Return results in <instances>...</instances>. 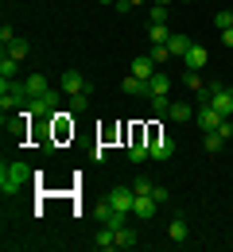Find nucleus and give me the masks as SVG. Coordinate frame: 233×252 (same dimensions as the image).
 Returning a JSON list of instances; mask_svg holds the SVG:
<instances>
[{"label":"nucleus","instance_id":"1","mask_svg":"<svg viewBox=\"0 0 233 252\" xmlns=\"http://www.w3.org/2000/svg\"><path fill=\"white\" fill-rule=\"evenodd\" d=\"M28 183H32V167H28V163H20V159H12V163H0V194H4V198L20 194Z\"/></svg>","mask_w":233,"mask_h":252},{"label":"nucleus","instance_id":"20","mask_svg":"<svg viewBox=\"0 0 233 252\" xmlns=\"http://www.w3.org/2000/svg\"><path fill=\"white\" fill-rule=\"evenodd\" d=\"M148 39H152V43H164V47H167V39H171L167 24H148Z\"/></svg>","mask_w":233,"mask_h":252},{"label":"nucleus","instance_id":"22","mask_svg":"<svg viewBox=\"0 0 233 252\" xmlns=\"http://www.w3.org/2000/svg\"><path fill=\"white\" fill-rule=\"evenodd\" d=\"M148 59L156 66H164V63H171V51H167L164 43H152V51H148Z\"/></svg>","mask_w":233,"mask_h":252},{"label":"nucleus","instance_id":"13","mask_svg":"<svg viewBox=\"0 0 233 252\" xmlns=\"http://www.w3.org/2000/svg\"><path fill=\"white\" fill-rule=\"evenodd\" d=\"M24 86H28V97H43V94H51V82H47L43 74H28V78H24Z\"/></svg>","mask_w":233,"mask_h":252},{"label":"nucleus","instance_id":"3","mask_svg":"<svg viewBox=\"0 0 233 252\" xmlns=\"http://www.w3.org/2000/svg\"><path fill=\"white\" fill-rule=\"evenodd\" d=\"M167 94H171V78H167L164 70H156V78L148 82V97H152V105H156V109H164V113H167V105H171Z\"/></svg>","mask_w":233,"mask_h":252},{"label":"nucleus","instance_id":"5","mask_svg":"<svg viewBox=\"0 0 233 252\" xmlns=\"http://www.w3.org/2000/svg\"><path fill=\"white\" fill-rule=\"evenodd\" d=\"M59 86H63V94H90V90H94V86H90V78H86L82 70H63Z\"/></svg>","mask_w":233,"mask_h":252},{"label":"nucleus","instance_id":"15","mask_svg":"<svg viewBox=\"0 0 233 252\" xmlns=\"http://www.w3.org/2000/svg\"><path fill=\"white\" fill-rule=\"evenodd\" d=\"M167 117L183 125V121H191V117H195V109H191L187 101H171V105H167Z\"/></svg>","mask_w":233,"mask_h":252},{"label":"nucleus","instance_id":"35","mask_svg":"<svg viewBox=\"0 0 233 252\" xmlns=\"http://www.w3.org/2000/svg\"><path fill=\"white\" fill-rule=\"evenodd\" d=\"M156 4H171V0H156Z\"/></svg>","mask_w":233,"mask_h":252},{"label":"nucleus","instance_id":"4","mask_svg":"<svg viewBox=\"0 0 233 252\" xmlns=\"http://www.w3.org/2000/svg\"><path fill=\"white\" fill-rule=\"evenodd\" d=\"M24 109H28L32 117H39V121H47V117H55V113H59V97H55V94L28 97V101H24Z\"/></svg>","mask_w":233,"mask_h":252},{"label":"nucleus","instance_id":"24","mask_svg":"<svg viewBox=\"0 0 233 252\" xmlns=\"http://www.w3.org/2000/svg\"><path fill=\"white\" fill-rule=\"evenodd\" d=\"M16 74H20V63H16L12 55H4V59H0V78H16Z\"/></svg>","mask_w":233,"mask_h":252},{"label":"nucleus","instance_id":"14","mask_svg":"<svg viewBox=\"0 0 233 252\" xmlns=\"http://www.w3.org/2000/svg\"><path fill=\"white\" fill-rule=\"evenodd\" d=\"M28 51H32V43H28L24 35H16V39H12L8 47H4V55H12L16 63H24V59H28Z\"/></svg>","mask_w":233,"mask_h":252},{"label":"nucleus","instance_id":"23","mask_svg":"<svg viewBox=\"0 0 233 252\" xmlns=\"http://www.w3.org/2000/svg\"><path fill=\"white\" fill-rule=\"evenodd\" d=\"M94 94V90H90ZM90 94H67V105H70V113H82L86 105H90Z\"/></svg>","mask_w":233,"mask_h":252},{"label":"nucleus","instance_id":"30","mask_svg":"<svg viewBox=\"0 0 233 252\" xmlns=\"http://www.w3.org/2000/svg\"><path fill=\"white\" fill-rule=\"evenodd\" d=\"M12 39H16V28H8V24H4V28H0V47H8Z\"/></svg>","mask_w":233,"mask_h":252},{"label":"nucleus","instance_id":"34","mask_svg":"<svg viewBox=\"0 0 233 252\" xmlns=\"http://www.w3.org/2000/svg\"><path fill=\"white\" fill-rule=\"evenodd\" d=\"M101 4H117V0H101Z\"/></svg>","mask_w":233,"mask_h":252},{"label":"nucleus","instance_id":"29","mask_svg":"<svg viewBox=\"0 0 233 252\" xmlns=\"http://www.w3.org/2000/svg\"><path fill=\"white\" fill-rule=\"evenodd\" d=\"M152 187H156L152 179H136V183H133V190H136V194H152Z\"/></svg>","mask_w":233,"mask_h":252},{"label":"nucleus","instance_id":"32","mask_svg":"<svg viewBox=\"0 0 233 252\" xmlns=\"http://www.w3.org/2000/svg\"><path fill=\"white\" fill-rule=\"evenodd\" d=\"M152 198H156V202H160V206H164V202H167V198H171V194H167L164 187H152Z\"/></svg>","mask_w":233,"mask_h":252},{"label":"nucleus","instance_id":"10","mask_svg":"<svg viewBox=\"0 0 233 252\" xmlns=\"http://www.w3.org/2000/svg\"><path fill=\"white\" fill-rule=\"evenodd\" d=\"M191 35H183V32H171V39H167V51H171V59H183L187 51H191Z\"/></svg>","mask_w":233,"mask_h":252},{"label":"nucleus","instance_id":"19","mask_svg":"<svg viewBox=\"0 0 233 252\" xmlns=\"http://www.w3.org/2000/svg\"><path fill=\"white\" fill-rule=\"evenodd\" d=\"M121 90H125V94H133V97H140V94H148V82H144V78H136V74H129V78L121 82Z\"/></svg>","mask_w":233,"mask_h":252},{"label":"nucleus","instance_id":"8","mask_svg":"<svg viewBox=\"0 0 233 252\" xmlns=\"http://www.w3.org/2000/svg\"><path fill=\"white\" fill-rule=\"evenodd\" d=\"M98 218H101V225H109V229H121V225H129V221H125L129 214H121L117 206H109V198L98 206Z\"/></svg>","mask_w":233,"mask_h":252},{"label":"nucleus","instance_id":"17","mask_svg":"<svg viewBox=\"0 0 233 252\" xmlns=\"http://www.w3.org/2000/svg\"><path fill=\"white\" fill-rule=\"evenodd\" d=\"M98 249L101 252H117V229L101 225V229H98Z\"/></svg>","mask_w":233,"mask_h":252},{"label":"nucleus","instance_id":"6","mask_svg":"<svg viewBox=\"0 0 233 252\" xmlns=\"http://www.w3.org/2000/svg\"><path fill=\"white\" fill-rule=\"evenodd\" d=\"M222 121H226V117H222L214 105H199V109H195V125H199L202 132H218V125H222Z\"/></svg>","mask_w":233,"mask_h":252},{"label":"nucleus","instance_id":"28","mask_svg":"<svg viewBox=\"0 0 233 252\" xmlns=\"http://www.w3.org/2000/svg\"><path fill=\"white\" fill-rule=\"evenodd\" d=\"M214 24H218V32L233 28V12H230V8H226V12H218V16H214Z\"/></svg>","mask_w":233,"mask_h":252},{"label":"nucleus","instance_id":"12","mask_svg":"<svg viewBox=\"0 0 233 252\" xmlns=\"http://www.w3.org/2000/svg\"><path fill=\"white\" fill-rule=\"evenodd\" d=\"M167 237H171L175 245H183V241L191 237V221H187V218H183V214H179V218H175V221H171V225H167Z\"/></svg>","mask_w":233,"mask_h":252},{"label":"nucleus","instance_id":"16","mask_svg":"<svg viewBox=\"0 0 233 252\" xmlns=\"http://www.w3.org/2000/svg\"><path fill=\"white\" fill-rule=\"evenodd\" d=\"M156 70H160V66L152 63L148 55H144V59H136V63H133V74H136V78H144V82H152V78H156Z\"/></svg>","mask_w":233,"mask_h":252},{"label":"nucleus","instance_id":"18","mask_svg":"<svg viewBox=\"0 0 233 252\" xmlns=\"http://www.w3.org/2000/svg\"><path fill=\"white\" fill-rule=\"evenodd\" d=\"M152 156L156 159H171L175 156V140H171V136H160V140L152 144Z\"/></svg>","mask_w":233,"mask_h":252},{"label":"nucleus","instance_id":"21","mask_svg":"<svg viewBox=\"0 0 233 252\" xmlns=\"http://www.w3.org/2000/svg\"><path fill=\"white\" fill-rule=\"evenodd\" d=\"M117 249H136V233L129 229V225L117 229Z\"/></svg>","mask_w":233,"mask_h":252},{"label":"nucleus","instance_id":"2","mask_svg":"<svg viewBox=\"0 0 233 252\" xmlns=\"http://www.w3.org/2000/svg\"><path fill=\"white\" fill-rule=\"evenodd\" d=\"M199 105H214L222 117H233V94L226 86H202L199 90Z\"/></svg>","mask_w":233,"mask_h":252},{"label":"nucleus","instance_id":"25","mask_svg":"<svg viewBox=\"0 0 233 252\" xmlns=\"http://www.w3.org/2000/svg\"><path fill=\"white\" fill-rule=\"evenodd\" d=\"M148 20L152 24H167V4H152L148 8Z\"/></svg>","mask_w":233,"mask_h":252},{"label":"nucleus","instance_id":"27","mask_svg":"<svg viewBox=\"0 0 233 252\" xmlns=\"http://www.w3.org/2000/svg\"><path fill=\"white\" fill-rule=\"evenodd\" d=\"M202 144H206V152H222V144H226V140H222L218 132H206V140H202Z\"/></svg>","mask_w":233,"mask_h":252},{"label":"nucleus","instance_id":"7","mask_svg":"<svg viewBox=\"0 0 233 252\" xmlns=\"http://www.w3.org/2000/svg\"><path fill=\"white\" fill-rule=\"evenodd\" d=\"M109 206H117L121 214H133L136 190H133V187H113V190H109Z\"/></svg>","mask_w":233,"mask_h":252},{"label":"nucleus","instance_id":"36","mask_svg":"<svg viewBox=\"0 0 233 252\" xmlns=\"http://www.w3.org/2000/svg\"><path fill=\"white\" fill-rule=\"evenodd\" d=\"M133 4H144V0H133Z\"/></svg>","mask_w":233,"mask_h":252},{"label":"nucleus","instance_id":"37","mask_svg":"<svg viewBox=\"0 0 233 252\" xmlns=\"http://www.w3.org/2000/svg\"><path fill=\"white\" fill-rule=\"evenodd\" d=\"M230 94H233V82H230Z\"/></svg>","mask_w":233,"mask_h":252},{"label":"nucleus","instance_id":"9","mask_svg":"<svg viewBox=\"0 0 233 252\" xmlns=\"http://www.w3.org/2000/svg\"><path fill=\"white\" fill-rule=\"evenodd\" d=\"M183 63H187V70H202V66L210 63V51H206L202 43H191V51L183 55Z\"/></svg>","mask_w":233,"mask_h":252},{"label":"nucleus","instance_id":"33","mask_svg":"<svg viewBox=\"0 0 233 252\" xmlns=\"http://www.w3.org/2000/svg\"><path fill=\"white\" fill-rule=\"evenodd\" d=\"M222 43H226V47H233V28H226V32H222Z\"/></svg>","mask_w":233,"mask_h":252},{"label":"nucleus","instance_id":"31","mask_svg":"<svg viewBox=\"0 0 233 252\" xmlns=\"http://www.w3.org/2000/svg\"><path fill=\"white\" fill-rule=\"evenodd\" d=\"M218 136H222V140H230V136H233V125H230V117H226V121L218 125Z\"/></svg>","mask_w":233,"mask_h":252},{"label":"nucleus","instance_id":"11","mask_svg":"<svg viewBox=\"0 0 233 252\" xmlns=\"http://www.w3.org/2000/svg\"><path fill=\"white\" fill-rule=\"evenodd\" d=\"M156 210H160V202L152 194H136V206H133L136 218H156Z\"/></svg>","mask_w":233,"mask_h":252},{"label":"nucleus","instance_id":"26","mask_svg":"<svg viewBox=\"0 0 233 252\" xmlns=\"http://www.w3.org/2000/svg\"><path fill=\"white\" fill-rule=\"evenodd\" d=\"M183 82H187V90H191V94H199L202 86H206V82L199 78V70H187V78H183Z\"/></svg>","mask_w":233,"mask_h":252}]
</instances>
